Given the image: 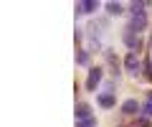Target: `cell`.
I'll list each match as a JSON object with an SVG mask.
<instances>
[{
    "label": "cell",
    "instance_id": "obj_1",
    "mask_svg": "<svg viewBox=\"0 0 152 127\" xmlns=\"http://www.w3.org/2000/svg\"><path fill=\"white\" fill-rule=\"evenodd\" d=\"M102 79H104L102 66H91L89 69V76H86V92H96V87L102 84Z\"/></svg>",
    "mask_w": 152,
    "mask_h": 127
},
{
    "label": "cell",
    "instance_id": "obj_2",
    "mask_svg": "<svg viewBox=\"0 0 152 127\" xmlns=\"http://www.w3.org/2000/svg\"><path fill=\"white\" fill-rule=\"evenodd\" d=\"M142 66H145V64H142V61L137 59V54H134V51H129V54L124 56V69L134 74V79H137V74L142 71Z\"/></svg>",
    "mask_w": 152,
    "mask_h": 127
},
{
    "label": "cell",
    "instance_id": "obj_3",
    "mask_svg": "<svg viewBox=\"0 0 152 127\" xmlns=\"http://www.w3.org/2000/svg\"><path fill=\"white\" fill-rule=\"evenodd\" d=\"M124 43H127V48L134 51V54L142 48V38H140V33H132L129 28H124Z\"/></svg>",
    "mask_w": 152,
    "mask_h": 127
},
{
    "label": "cell",
    "instance_id": "obj_4",
    "mask_svg": "<svg viewBox=\"0 0 152 127\" xmlns=\"http://www.w3.org/2000/svg\"><path fill=\"white\" fill-rule=\"evenodd\" d=\"M132 31V33H142L147 28V15L145 13H137V15H132V21H129V26H127Z\"/></svg>",
    "mask_w": 152,
    "mask_h": 127
},
{
    "label": "cell",
    "instance_id": "obj_5",
    "mask_svg": "<svg viewBox=\"0 0 152 127\" xmlns=\"http://www.w3.org/2000/svg\"><path fill=\"white\" fill-rule=\"evenodd\" d=\"M74 10H76V15H81V13H94V10H99V3L96 0H81V3L74 5Z\"/></svg>",
    "mask_w": 152,
    "mask_h": 127
},
{
    "label": "cell",
    "instance_id": "obj_6",
    "mask_svg": "<svg viewBox=\"0 0 152 127\" xmlns=\"http://www.w3.org/2000/svg\"><path fill=\"white\" fill-rule=\"evenodd\" d=\"M122 115H127V117L140 115V104H137V99H124V102H122Z\"/></svg>",
    "mask_w": 152,
    "mask_h": 127
},
{
    "label": "cell",
    "instance_id": "obj_7",
    "mask_svg": "<svg viewBox=\"0 0 152 127\" xmlns=\"http://www.w3.org/2000/svg\"><path fill=\"white\" fill-rule=\"evenodd\" d=\"M104 59H107V64L112 66V74H114V76H119V59L114 56L112 48H104Z\"/></svg>",
    "mask_w": 152,
    "mask_h": 127
},
{
    "label": "cell",
    "instance_id": "obj_8",
    "mask_svg": "<svg viewBox=\"0 0 152 127\" xmlns=\"http://www.w3.org/2000/svg\"><path fill=\"white\" fill-rule=\"evenodd\" d=\"M76 122H81V120H89V117H94L91 115V107L86 104V102H79V104H76Z\"/></svg>",
    "mask_w": 152,
    "mask_h": 127
},
{
    "label": "cell",
    "instance_id": "obj_9",
    "mask_svg": "<svg viewBox=\"0 0 152 127\" xmlns=\"http://www.w3.org/2000/svg\"><path fill=\"white\" fill-rule=\"evenodd\" d=\"M96 102H99V107H104V109H112V107L117 104V97L104 92V94H99V99H96Z\"/></svg>",
    "mask_w": 152,
    "mask_h": 127
},
{
    "label": "cell",
    "instance_id": "obj_10",
    "mask_svg": "<svg viewBox=\"0 0 152 127\" xmlns=\"http://www.w3.org/2000/svg\"><path fill=\"white\" fill-rule=\"evenodd\" d=\"M76 64H79V66H89V64H91V51L79 48L76 51Z\"/></svg>",
    "mask_w": 152,
    "mask_h": 127
},
{
    "label": "cell",
    "instance_id": "obj_11",
    "mask_svg": "<svg viewBox=\"0 0 152 127\" xmlns=\"http://www.w3.org/2000/svg\"><path fill=\"white\" fill-rule=\"evenodd\" d=\"M107 13L109 15H122L124 13V5L122 3H107Z\"/></svg>",
    "mask_w": 152,
    "mask_h": 127
},
{
    "label": "cell",
    "instance_id": "obj_12",
    "mask_svg": "<svg viewBox=\"0 0 152 127\" xmlns=\"http://www.w3.org/2000/svg\"><path fill=\"white\" fill-rule=\"evenodd\" d=\"M152 3H132L129 5V13L132 15H137V13H145V8H150Z\"/></svg>",
    "mask_w": 152,
    "mask_h": 127
},
{
    "label": "cell",
    "instance_id": "obj_13",
    "mask_svg": "<svg viewBox=\"0 0 152 127\" xmlns=\"http://www.w3.org/2000/svg\"><path fill=\"white\" fill-rule=\"evenodd\" d=\"M142 115H145V117H150V120H152V92L147 94V104L142 107Z\"/></svg>",
    "mask_w": 152,
    "mask_h": 127
},
{
    "label": "cell",
    "instance_id": "obj_14",
    "mask_svg": "<svg viewBox=\"0 0 152 127\" xmlns=\"http://www.w3.org/2000/svg\"><path fill=\"white\" fill-rule=\"evenodd\" d=\"M142 71H145V76L152 81V56H147V59H145V66H142Z\"/></svg>",
    "mask_w": 152,
    "mask_h": 127
},
{
    "label": "cell",
    "instance_id": "obj_15",
    "mask_svg": "<svg viewBox=\"0 0 152 127\" xmlns=\"http://www.w3.org/2000/svg\"><path fill=\"white\" fill-rule=\"evenodd\" d=\"M76 127H96V117H89V120L76 122Z\"/></svg>",
    "mask_w": 152,
    "mask_h": 127
},
{
    "label": "cell",
    "instance_id": "obj_16",
    "mask_svg": "<svg viewBox=\"0 0 152 127\" xmlns=\"http://www.w3.org/2000/svg\"><path fill=\"white\" fill-rule=\"evenodd\" d=\"M74 38H76V43H81V38H84V33H81V28H76V33H74Z\"/></svg>",
    "mask_w": 152,
    "mask_h": 127
},
{
    "label": "cell",
    "instance_id": "obj_17",
    "mask_svg": "<svg viewBox=\"0 0 152 127\" xmlns=\"http://www.w3.org/2000/svg\"><path fill=\"white\" fill-rule=\"evenodd\" d=\"M147 46H150V48H152V36H150V43H147Z\"/></svg>",
    "mask_w": 152,
    "mask_h": 127
}]
</instances>
